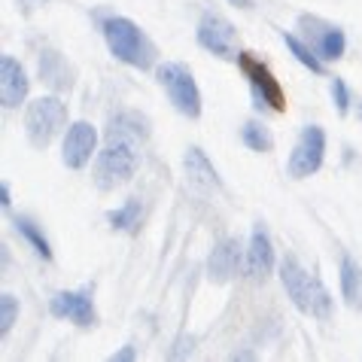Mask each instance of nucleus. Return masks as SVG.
I'll return each instance as SVG.
<instances>
[{
    "mask_svg": "<svg viewBox=\"0 0 362 362\" xmlns=\"http://www.w3.org/2000/svg\"><path fill=\"white\" fill-rule=\"evenodd\" d=\"M228 4H231V6H244V9H247V6H250V0H228Z\"/></svg>",
    "mask_w": 362,
    "mask_h": 362,
    "instance_id": "obj_28",
    "label": "nucleus"
},
{
    "mask_svg": "<svg viewBox=\"0 0 362 362\" xmlns=\"http://www.w3.org/2000/svg\"><path fill=\"white\" fill-rule=\"evenodd\" d=\"M280 280H284V289H286V296L293 298V305L301 310V314H310L317 277H310L305 271V265H301L293 253H286L284 262H280Z\"/></svg>",
    "mask_w": 362,
    "mask_h": 362,
    "instance_id": "obj_11",
    "label": "nucleus"
},
{
    "mask_svg": "<svg viewBox=\"0 0 362 362\" xmlns=\"http://www.w3.org/2000/svg\"><path fill=\"white\" fill-rule=\"evenodd\" d=\"M274 268V247H271V238L262 223H256L253 235H250V247H247V277L250 280H265Z\"/></svg>",
    "mask_w": 362,
    "mask_h": 362,
    "instance_id": "obj_14",
    "label": "nucleus"
},
{
    "mask_svg": "<svg viewBox=\"0 0 362 362\" xmlns=\"http://www.w3.org/2000/svg\"><path fill=\"white\" fill-rule=\"evenodd\" d=\"M244 265H247V250L240 247V240L223 238L207 256V277L210 284H228V280H235L240 274Z\"/></svg>",
    "mask_w": 362,
    "mask_h": 362,
    "instance_id": "obj_9",
    "label": "nucleus"
},
{
    "mask_svg": "<svg viewBox=\"0 0 362 362\" xmlns=\"http://www.w3.org/2000/svg\"><path fill=\"white\" fill-rule=\"evenodd\" d=\"M195 37H198L201 49H207V52L226 58V62H238V58H240L235 25H231L226 16L214 13V9H207V13L201 16V22L195 28Z\"/></svg>",
    "mask_w": 362,
    "mask_h": 362,
    "instance_id": "obj_5",
    "label": "nucleus"
},
{
    "mask_svg": "<svg viewBox=\"0 0 362 362\" xmlns=\"http://www.w3.org/2000/svg\"><path fill=\"white\" fill-rule=\"evenodd\" d=\"M49 308H52V317H67V320H74L76 326H92L95 323L92 286L70 289V293H58Z\"/></svg>",
    "mask_w": 362,
    "mask_h": 362,
    "instance_id": "obj_12",
    "label": "nucleus"
},
{
    "mask_svg": "<svg viewBox=\"0 0 362 362\" xmlns=\"http://www.w3.org/2000/svg\"><path fill=\"white\" fill-rule=\"evenodd\" d=\"M28 88H31V79H28L25 67L13 55L0 58V100H4V107L16 110L18 104H25Z\"/></svg>",
    "mask_w": 362,
    "mask_h": 362,
    "instance_id": "obj_13",
    "label": "nucleus"
},
{
    "mask_svg": "<svg viewBox=\"0 0 362 362\" xmlns=\"http://www.w3.org/2000/svg\"><path fill=\"white\" fill-rule=\"evenodd\" d=\"M341 296L350 308H362V268L347 253L341 256Z\"/></svg>",
    "mask_w": 362,
    "mask_h": 362,
    "instance_id": "obj_17",
    "label": "nucleus"
},
{
    "mask_svg": "<svg viewBox=\"0 0 362 362\" xmlns=\"http://www.w3.org/2000/svg\"><path fill=\"white\" fill-rule=\"evenodd\" d=\"M13 228L22 235L28 244L34 247V253L40 256V259H46V262H52V247H49V240H46V235H43V228H40L31 216H25V214H18V216H13Z\"/></svg>",
    "mask_w": 362,
    "mask_h": 362,
    "instance_id": "obj_18",
    "label": "nucleus"
},
{
    "mask_svg": "<svg viewBox=\"0 0 362 362\" xmlns=\"http://www.w3.org/2000/svg\"><path fill=\"white\" fill-rule=\"evenodd\" d=\"M240 140H244V146L253 149V153H271V149H274V137H271L268 125L256 122V119L244 122V128H240Z\"/></svg>",
    "mask_w": 362,
    "mask_h": 362,
    "instance_id": "obj_19",
    "label": "nucleus"
},
{
    "mask_svg": "<svg viewBox=\"0 0 362 362\" xmlns=\"http://www.w3.org/2000/svg\"><path fill=\"white\" fill-rule=\"evenodd\" d=\"M183 168H186L189 183H192L195 189H219V186H223V183H219L216 168L210 165V158L204 156V149L189 146L186 149V158H183Z\"/></svg>",
    "mask_w": 362,
    "mask_h": 362,
    "instance_id": "obj_16",
    "label": "nucleus"
},
{
    "mask_svg": "<svg viewBox=\"0 0 362 362\" xmlns=\"http://www.w3.org/2000/svg\"><path fill=\"white\" fill-rule=\"evenodd\" d=\"M298 28L305 31L308 46L314 49L323 62H338V58L344 55L347 37H344V31H341L338 25H326V22H320V18H314V16H301Z\"/></svg>",
    "mask_w": 362,
    "mask_h": 362,
    "instance_id": "obj_8",
    "label": "nucleus"
},
{
    "mask_svg": "<svg viewBox=\"0 0 362 362\" xmlns=\"http://www.w3.org/2000/svg\"><path fill=\"white\" fill-rule=\"evenodd\" d=\"M156 79L158 86L168 92L170 104L177 107V113H183L189 119H198L201 116V92H198V83L192 76V70L180 62H165L156 67Z\"/></svg>",
    "mask_w": 362,
    "mask_h": 362,
    "instance_id": "obj_4",
    "label": "nucleus"
},
{
    "mask_svg": "<svg viewBox=\"0 0 362 362\" xmlns=\"http://www.w3.org/2000/svg\"><path fill=\"white\" fill-rule=\"evenodd\" d=\"M238 64H240V70H244V76L250 83V92H253L256 107L259 110L271 107L274 113H284V110H286V98H284V88H280L274 74H271V70L259 62V58L250 55V52H240Z\"/></svg>",
    "mask_w": 362,
    "mask_h": 362,
    "instance_id": "obj_6",
    "label": "nucleus"
},
{
    "mask_svg": "<svg viewBox=\"0 0 362 362\" xmlns=\"http://www.w3.org/2000/svg\"><path fill=\"white\" fill-rule=\"evenodd\" d=\"M0 207L9 210V183H0Z\"/></svg>",
    "mask_w": 362,
    "mask_h": 362,
    "instance_id": "obj_27",
    "label": "nucleus"
},
{
    "mask_svg": "<svg viewBox=\"0 0 362 362\" xmlns=\"http://www.w3.org/2000/svg\"><path fill=\"white\" fill-rule=\"evenodd\" d=\"M323 156H326V132L320 125H305L293 146V156L286 162L289 177L305 180L310 174H317L323 168Z\"/></svg>",
    "mask_w": 362,
    "mask_h": 362,
    "instance_id": "obj_7",
    "label": "nucleus"
},
{
    "mask_svg": "<svg viewBox=\"0 0 362 362\" xmlns=\"http://www.w3.org/2000/svg\"><path fill=\"white\" fill-rule=\"evenodd\" d=\"M98 156V132L92 122H74L64 134L62 146V162L70 170H83Z\"/></svg>",
    "mask_w": 362,
    "mask_h": 362,
    "instance_id": "obj_10",
    "label": "nucleus"
},
{
    "mask_svg": "<svg viewBox=\"0 0 362 362\" xmlns=\"http://www.w3.org/2000/svg\"><path fill=\"white\" fill-rule=\"evenodd\" d=\"M100 31H104V40H107L110 52H113L122 64L137 67V70H149V67H153L156 46L149 43V37L140 31V25H134L132 18L110 16L107 22L100 25Z\"/></svg>",
    "mask_w": 362,
    "mask_h": 362,
    "instance_id": "obj_2",
    "label": "nucleus"
},
{
    "mask_svg": "<svg viewBox=\"0 0 362 362\" xmlns=\"http://www.w3.org/2000/svg\"><path fill=\"white\" fill-rule=\"evenodd\" d=\"M310 314H314L317 320H329L332 314V298H329V289L320 284H314V301H310Z\"/></svg>",
    "mask_w": 362,
    "mask_h": 362,
    "instance_id": "obj_23",
    "label": "nucleus"
},
{
    "mask_svg": "<svg viewBox=\"0 0 362 362\" xmlns=\"http://www.w3.org/2000/svg\"><path fill=\"white\" fill-rule=\"evenodd\" d=\"M140 198H128L119 210H110L107 214V223L113 226L116 231H134L140 226Z\"/></svg>",
    "mask_w": 362,
    "mask_h": 362,
    "instance_id": "obj_21",
    "label": "nucleus"
},
{
    "mask_svg": "<svg viewBox=\"0 0 362 362\" xmlns=\"http://www.w3.org/2000/svg\"><path fill=\"white\" fill-rule=\"evenodd\" d=\"M280 37H284V43H286V49H289V52H293L296 55V62L298 64H305L308 70H310V74H326V67H323V58H320L317 52H314V49H310L308 43H301V40L296 37V34H280Z\"/></svg>",
    "mask_w": 362,
    "mask_h": 362,
    "instance_id": "obj_20",
    "label": "nucleus"
},
{
    "mask_svg": "<svg viewBox=\"0 0 362 362\" xmlns=\"http://www.w3.org/2000/svg\"><path fill=\"white\" fill-rule=\"evenodd\" d=\"M332 98H335V107H338V113L341 116H347V107H350V88L344 79H332Z\"/></svg>",
    "mask_w": 362,
    "mask_h": 362,
    "instance_id": "obj_24",
    "label": "nucleus"
},
{
    "mask_svg": "<svg viewBox=\"0 0 362 362\" xmlns=\"http://www.w3.org/2000/svg\"><path fill=\"white\" fill-rule=\"evenodd\" d=\"M16 317H18V298L13 293H4L0 296V332H4V335L13 329Z\"/></svg>",
    "mask_w": 362,
    "mask_h": 362,
    "instance_id": "obj_22",
    "label": "nucleus"
},
{
    "mask_svg": "<svg viewBox=\"0 0 362 362\" xmlns=\"http://www.w3.org/2000/svg\"><path fill=\"white\" fill-rule=\"evenodd\" d=\"M64 125H67V104L62 98L43 95V98H37V100L28 104L25 134H28V144H31L34 149H46Z\"/></svg>",
    "mask_w": 362,
    "mask_h": 362,
    "instance_id": "obj_3",
    "label": "nucleus"
},
{
    "mask_svg": "<svg viewBox=\"0 0 362 362\" xmlns=\"http://www.w3.org/2000/svg\"><path fill=\"white\" fill-rule=\"evenodd\" d=\"M107 144L95 156V186L100 192H113L125 186L140 168V149L149 137V122L140 113L122 110L107 122Z\"/></svg>",
    "mask_w": 362,
    "mask_h": 362,
    "instance_id": "obj_1",
    "label": "nucleus"
},
{
    "mask_svg": "<svg viewBox=\"0 0 362 362\" xmlns=\"http://www.w3.org/2000/svg\"><path fill=\"white\" fill-rule=\"evenodd\" d=\"M74 67L67 64V58L55 49H43L40 52V79L52 88V92H70L74 88Z\"/></svg>",
    "mask_w": 362,
    "mask_h": 362,
    "instance_id": "obj_15",
    "label": "nucleus"
},
{
    "mask_svg": "<svg viewBox=\"0 0 362 362\" xmlns=\"http://www.w3.org/2000/svg\"><path fill=\"white\" fill-rule=\"evenodd\" d=\"M192 344H195V341L192 338H180L177 341V344H174V350H170V359H183V356H189V354H192Z\"/></svg>",
    "mask_w": 362,
    "mask_h": 362,
    "instance_id": "obj_25",
    "label": "nucleus"
},
{
    "mask_svg": "<svg viewBox=\"0 0 362 362\" xmlns=\"http://www.w3.org/2000/svg\"><path fill=\"white\" fill-rule=\"evenodd\" d=\"M137 356V350L132 347V344H125L122 350H119V354H113V356H110V359H113V362H132Z\"/></svg>",
    "mask_w": 362,
    "mask_h": 362,
    "instance_id": "obj_26",
    "label": "nucleus"
}]
</instances>
